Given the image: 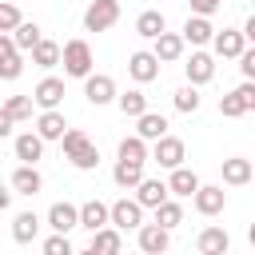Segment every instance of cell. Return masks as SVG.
<instances>
[{"mask_svg":"<svg viewBox=\"0 0 255 255\" xmlns=\"http://www.w3.org/2000/svg\"><path fill=\"white\" fill-rule=\"evenodd\" d=\"M60 64H64V76L84 80V76L96 68L92 44H88V40H68V44H60Z\"/></svg>","mask_w":255,"mask_h":255,"instance_id":"obj_1","label":"cell"},{"mask_svg":"<svg viewBox=\"0 0 255 255\" xmlns=\"http://www.w3.org/2000/svg\"><path fill=\"white\" fill-rule=\"evenodd\" d=\"M147 159H155L163 171H171V167H179V163L187 159V147H183V139H179V135L163 131L159 139H151V147H147Z\"/></svg>","mask_w":255,"mask_h":255,"instance_id":"obj_2","label":"cell"},{"mask_svg":"<svg viewBox=\"0 0 255 255\" xmlns=\"http://www.w3.org/2000/svg\"><path fill=\"white\" fill-rule=\"evenodd\" d=\"M251 108H255V80H243L235 92L219 96V116H227V120H239V116H247Z\"/></svg>","mask_w":255,"mask_h":255,"instance_id":"obj_3","label":"cell"},{"mask_svg":"<svg viewBox=\"0 0 255 255\" xmlns=\"http://www.w3.org/2000/svg\"><path fill=\"white\" fill-rule=\"evenodd\" d=\"M120 20V0H92L84 8V32H108Z\"/></svg>","mask_w":255,"mask_h":255,"instance_id":"obj_4","label":"cell"},{"mask_svg":"<svg viewBox=\"0 0 255 255\" xmlns=\"http://www.w3.org/2000/svg\"><path fill=\"white\" fill-rule=\"evenodd\" d=\"M116 80L108 76V72H88L84 76V100L92 104V108H104V104H112L116 100Z\"/></svg>","mask_w":255,"mask_h":255,"instance_id":"obj_5","label":"cell"},{"mask_svg":"<svg viewBox=\"0 0 255 255\" xmlns=\"http://www.w3.org/2000/svg\"><path fill=\"white\" fill-rule=\"evenodd\" d=\"M191 203H195V211L199 215H223V207H227V191H223V183H199L195 191H191Z\"/></svg>","mask_w":255,"mask_h":255,"instance_id":"obj_6","label":"cell"},{"mask_svg":"<svg viewBox=\"0 0 255 255\" xmlns=\"http://www.w3.org/2000/svg\"><path fill=\"white\" fill-rule=\"evenodd\" d=\"M108 223L116 227V231H135L139 223H143V207L135 203V199H116V203H108Z\"/></svg>","mask_w":255,"mask_h":255,"instance_id":"obj_7","label":"cell"},{"mask_svg":"<svg viewBox=\"0 0 255 255\" xmlns=\"http://www.w3.org/2000/svg\"><path fill=\"white\" fill-rule=\"evenodd\" d=\"M183 76H187V84H195V88L211 84V76H215V56L203 52V48H195V52L183 60Z\"/></svg>","mask_w":255,"mask_h":255,"instance_id":"obj_8","label":"cell"},{"mask_svg":"<svg viewBox=\"0 0 255 255\" xmlns=\"http://www.w3.org/2000/svg\"><path fill=\"white\" fill-rule=\"evenodd\" d=\"M8 187H12V195H40L44 191V175H40V167L36 163H20L16 171H12V179H8Z\"/></svg>","mask_w":255,"mask_h":255,"instance_id":"obj_9","label":"cell"},{"mask_svg":"<svg viewBox=\"0 0 255 255\" xmlns=\"http://www.w3.org/2000/svg\"><path fill=\"white\" fill-rule=\"evenodd\" d=\"M44 223H48L52 231H60V235H72V231L80 227V207H76V203H68V199H60V203H52V207H48Z\"/></svg>","mask_w":255,"mask_h":255,"instance_id":"obj_10","label":"cell"},{"mask_svg":"<svg viewBox=\"0 0 255 255\" xmlns=\"http://www.w3.org/2000/svg\"><path fill=\"white\" fill-rule=\"evenodd\" d=\"M135 243H139V251H147V255H163V251L171 247V231L159 227V223H139V227H135Z\"/></svg>","mask_w":255,"mask_h":255,"instance_id":"obj_11","label":"cell"},{"mask_svg":"<svg viewBox=\"0 0 255 255\" xmlns=\"http://www.w3.org/2000/svg\"><path fill=\"white\" fill-rule=\"evenodd\" d=\"M211 56H219V60H235L243 48H247V40H243V32L239 28H223V32H211Z\"/></svg>","mask_w":255,"mask_h":255,"instance_id":"obj_12","label":"cell"},{"mask_svg":"<svg viewBox=\"0 0 255 255\" xmlns=\"http://www.w3.org/2000/svg\"><path fill=\"white\" fill-rule=\"evenodd\" d=\"M183 52H187V44H183V36L179 32H159L155 40H151V56L159 60V64H175V60H183Z\"/></svg>","mask_w":255,"mask_h":255,"instance_id":"obj_13","label":"cell"},{"mask_svg":"<svg viewBox=\"0 0 255 255\" xmlns=\"http://www.w3.org/2000/svg\"><path fill=\"white\" fill-rule=\"evenodd\" d=\"M159 68H163V64H159L151 52H143V48L128 56V76H131L135 84H151V80H159Z\"/></svg>","mask_w":255,"mask_h":255,"instance_id":"obj_14","label":"cell"},{"mask_svg":"<svg viewBox=\"0 0 255 255\" xmlns=\"http://www.w3.org/2000/svg\"><path fill=\"white\" fill-rule=\"evenodd\" d=\"M211 32H215V24H211V16H187L183 20V28H179V36H183V44H191V48H203L207 40H211Z\"/></svg>","mask_w":255,"mask_h":255,"instance_id":"obj_15","label":"cell"},{"mask_svg":"<svg viewBox=\"0 0 255 255\" xmlns=\"http://www.w3.org/2000/svg\"><path fill=\"white\" fill-rule=\"evenodd\" d=\"M32 104H36V108H60V104H64V80H60V76H44V80L32 88Z\"/></svg>","mask_w":255,"mask_h":255,"instance_id":"obj_16","label":"cell"},{"mask_svg":"<svg viewBox=\"0 0 255 255\" xmlns=\"http://www.w3.org/2000/svg\"><path fill=\"white\" fill-rule=\"evenodd\" d=\"M64 128H68V120H64V112H60V108H40V116H36V135H40L44 143L60 139V135H64Z\"/></svg>","mask_w":255,"mask_h":255,"instance_id":"obj_17","label":"cell"},{"mask_svg":"<svg viewBox=\"0 0 255 255\" xmlns=\"http://www.w3.org/2000/svg\"><path fill=\"white\" fill-rule=\"evenodd\" d=\"M120 247H124V231H116L112 223L96 227V231H92V239H88V251H92V255H116Z\"/></svg>","mask_w":255,"mask_h":255,"instance_id":"obj_18","label":"cell"},{"mask_svg":"<svg viewBox=\"0 0 255 255\" xmlns=\"http://www.w3.org/2000/svg\"><path fill=\"white\" fill-rule=\"evenodd\" d=\"M163 183H167V195H175V199H191V191L199 187V175H195L191 167L179 163V167H171V175H167Z\"/></svg>","mask_w":255,"mask_h":255,"instance_id":"obj_19","label":"cell"},{"mask_svg":"<svg viewBox=\"0 0 255 255\" xmlns=\"http://www.w3.org/2000/svg\"><path fill=\"white\" fill-rule=\"evenodd\" d=\"M195 251H199V255H227V251H231V239H227L223 227H203V231L195 235Z\"/></svg>","mask_w":255,"mask_h":255,"instance_id":"obj_20","label":"cell"},{"mask_svg":"<svg viewBox=\"0 0 255 255\" xmlns=\"http://www.w3.org/2000/svg\"><path fill=\"white\" fill-rule=\"evenodd\" d=\"M12 151H16L20 163H40V159H44V139H40L36 131H20V135L12 139Z\"/></svg>","mask_w":255,"mask_h":255,"instance_id":"obj_21","label":"cell"},{"mask_svg":"<svg viewBox=\"0 0 255 255\" xmlns=\"http://www.w3.org/2000/svg\"><path fill=\"white\" fill-rule=\"evenodd\" d=\"M131 191H135V195H131V199H135V203H139V207H143V211H147V207H155V203H163V199H167V183H163V179H147V175H143V179H139V183H135V187H131Z\"/></svg>","mask_w":255,"mask_h":255,"instance_id":"obj_22","label":"cell"},{"mask_svg":"<svg viewBox=\"0 0 255 255\" xmlns=\"http://www.w3.org/2000/svg\"><path fill=\"white\" fill-rule=\"evenodd\" d=\"M167 128H171V124H167V116H159V112H151V108L135 116V135H139V139H147V143H151V139H159Z\"/></svg>","mask_w":255,"mask_h":255,"instance_id":"obj_23","label":"cell"},{"mask_svg":"<svg viewBox=\"0 0 255 255\" xmlns=\"http://www.w3.org/2000/svg\"><path fill=\"white\" fill-rule=\"evenodd\" d=\"M251 175H255L251 159H243V155L223 159V183H227V187H247V183H251Z\"/></svg>","mask_w":255,"mask_h":255,"instance_id":"obj_24","label":"cell"},{"mask_svg":"<svg viewBox=\"0 0 255 255\" xmlns=\"http://www.w3.org/2000/svg\"><path fill=\"white\" fill-rule=\"evenodd\" d=\"M40 227H44V219H40L36 211H16V219H12V239H16V243H36Z\"/></svg>","mask_w":255,"mask_h":255,"instance_id":"obj_25","label":"cell"},{"mask_svg":"<svg viewBox=\"0 0 255 255\" xmlns=\"http://www.w3.org/2000/svg\"><path fill=\"white\" fill-rule=\"evenodd\" d=\"M163 28H167V16L159 8H147V12L135 16V36H143V40H155Z\"/></svg>","mask_w":255,"mask_h":255,"instance_id":"obj_26","label":"cell"},{"mask_svg":"<svg viewBox=\"0 0 255 255\" xmlns=\"http://www.w3.org/2000/svg\"><path fill=\"white\" fill-rule=\"evenodd\" d=\"M28 56H32V64H36V68H44V72H48V68H56V64H60V44L40 36V40L28 48Z\"/></svg>","mask_w":255,"mask_h":255,"instance_id":"obj_27","label":"cell"},{"mask_svg":"<svg viewBox=\"0 0 255 255\" xmlns=\"http://www.w3.org/2000/svg\"><path fill=\"white\" fill-rule=\"evenodd\" d=\"M68 159H72L76 171H96V163H100V147H96L92 139H80V143L68 151Z\"/></svg>","mask_w":255,"mask_h":255,"instance_id":"obj_28","label":"cell"},{"mask_svg":"<svg viewBox=\"0 0 255 255\" xmlns=\"http://www.w3.org/2000/svg\"><path fill=\"white\" fill-rule=\"evenodd\" d=\"M128 120H135L139 112H147V96L139 92V88H128V92H116V100H112Z\"/></svg>","mask_w":255,"mask_h":255,"instance_id":"obj_29","label":"cell"},{"mask_svg":"<svg viewBox=\"0 0 255 255\" xmlns=\"http://www.w3.org/2000/svg\"><path fill=\"white\" fill-rule=\"evenodd\" d=\"M171 104H175V112L195 116V112H199V104H203V96H199V88H195V84H183V88H175V92H171Z\"/></svg>","mask_w":255,"mask_h":255,"instance_id":"obj_30","label":"cell"},{"mask_svg":"<svg viewBox=\"0 0 255 255\" xmlns=\"http://www.w3.org/2000/svg\"><path fill=\"white\" fill-rule=\"evenodd\" d=\"M112 179H116V187L131 191V187L143 179V163H128V159H116V167H112Z\"/></svg>","mask_w":255,"mask_h":255,"instance_id":"obj_31","label":"cell"},{"mask_svg":"<svg viewBox=\"0 0 255 255\" xmlns=\"http://www.w3.org/2000/svg\"><path fill=\"white\" fill-rule=\"evenodd\" d=\"M104 223H108V203H100V199L80 203V227H84V231H96V227H104Z\"/></svg>","mask_w":255,"mask_h":255,"instance_id":"obj_32","label":"cell"},{"mask_svg":"<svg viewBox=\"0 0 255 255\" xmlns=\"http://www.w3.org/2000/svg\"><path fill=\"white\" fill-rule=\"evenodd\" d=\"M8 36H12L16 52H28V48H32V44H36V40H40L44 32H40V24H36V20H20V24H16V28L8 32Z\"/></svg>","mask_w":255,"mask_h":255,"instance_id":"obj_33","label":"cell"},{"mask_svg":"<svg viewBox=\"0 0 255 255\" xmlns=\"http://www.w3.org/2000/svg\"><path fill=\"white\" fill-rule=\"evenodd\" d=\"M116 155L128 159V163H147V139H139V135H124L120 147H116Z\"/></svg>","mask_w":255,"mask_h":255,"instance_id":"obj_34","label":"cell"},{"mask_svg":"<svg viewBox=\"0 0 255 255\" xmlns=\"http://www.w3.org/2000/svg\"><path fill=\"white\" fill-rule=\"evenodd\" d=\"M151 211H155V223H159V227H167V231H175V227L183 223V207H179L171 195H167L163 203H155Z\"/></svg>","mask_w":255,"mask_h":255,"instance_id":"obj_35","label":"cell"},{"mask_svg":"<svg viewBox=\"0 0 255 255\" xmlns=\"http://www.w3.org/2000/svg\"><path fill=\"white\" fill-rule=\"evenodd\" d=\"M0 108H4L16 124H24V120H32V108H36V104H32V96H8Z\"/></svg>","mask_w":255,"mask_h":255,"instance_id":"obj_36","label":"cell"},{"mask_svg":"<svg viewBox=\"0 0 255 255\" xmlns=\"http://www.w3.org/2000/svg\"><path fill=\"white\" fill-rule=\"evenodd\" d=\"M24 76V52H12L8 60H0V80H20Z\"/></svg>","mask_w":255,"mask_h":255,"instance_id":"obj_37","label":"cell"},{"mask_svg":"<svg viewBox=\"0 0 255 255\" xmlns=\"http://www.w3.org/2000/svg\"><path fill=\"white\" fill-rule=\"evenodd\" d=\"M20 20H24V16H20V8H16L12 0H0V32H12Z\"/></svg>","mask_w":255,"mask_h":255,"instance_id":"obj_38","label":"cell"},{"mask_svg":"<svg viewBox=\"0 0 255 255\" xmlns=\"http://www.w3.org/2000/svg\"><path fill=\"white\" fill-rule=\"evenodd\" d=\"M68 251H72V239H68V235L52 231V235L44 239V255H68Z\"/></svg>","mask_w":255,"mask_h":255,"instance_id":"obj_39","label":"cell"},{"mask_svg":"<svg viewBox=\"0 0 255 255\" xmlns=\"http://www.w3.org/2000/svg\"><path fill=\"white\" fill-rule=\"evenodd\" d=\"M235 60H239V76L243 80H255V48H243Z\"/></svg>","mask_w":255,"mask_h":255,"instance_id":"obj_40","label":"cell"},{"mask_svg":"<svg viewBox=\"0 0 255 255\" xmlns=\"http://www.w3.org/2000/svg\"><path fill=\"white\" fill-rule=\"evenodd\" d=\"M187 4H191L195 16H215V12L223 8V0H187Z\"/></svg>","mask_w":255,"mask_h":255,"instance_id":"obj_41","label":"cell"},{"mask_svg":"<svg viewBox=\"0 0 255 255\" xmlns=\"http://www.w3.org/2000/svg\"><path fill=\"white\" fill-rule=\"evenodd\" d=\"M12 128H16V120H12V116L0 108V139H8V135H12Z\"/></svg>","mask_w":255,"mask_h":255,"instance_id":"obj_42","label":"cell"},{"mask_svg":"<svg viewBox=\"0 0 255 255\" xmlns=\"http://www.w3.org/2000/svg\"><path fill=\"white\" fill-rule=\"evenodd\" d=\"M12 52H16V44H12V36H8V32H0V60H8Z\"/></svg>","mask_w":255,"mask_h":255,"instance_id":"obj_43","label":"cell"},{"mask_svg":"<svg viewBox=\"0 0 255 255\" xmlns=\"http://www.w3.org/2000/svg\"><path fill=\"white\" fill-rule=\"evenodd\" d=\"M8 207H12V187L0 183V211H8Z\"/></svg>","mask_w":255,"mask_h":255,"instance_id":"obj_44","label":"cell"}]
</instances>
